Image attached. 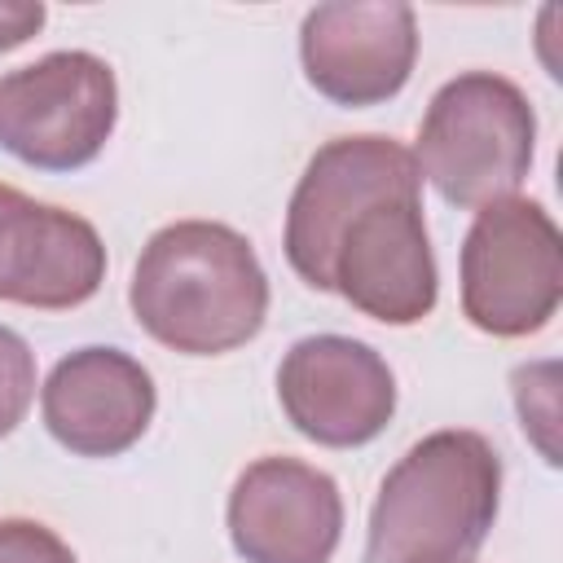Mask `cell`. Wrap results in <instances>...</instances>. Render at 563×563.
Segmentation results:
<instances>
[{"label": "cell", "instance_id": "6da1fadb", "mask_svg": "<svg viewBox=\"0 0 563 563\" xmlns=\"http://www.w3.org/2000/svg\"><path fill=\"white\" fill-rule=\"evenodd\" d=\"M128 303L154 343L180 356H220L264 330L268 277L238 229L176 220L141 246Z\"/></svg>", "mask_w": 563, "mask_h": 563}, {"label": "cell", "instance_id": "7a4b0ae2", "mask_svg": "<svg viewBox=\"0 0 563 563\" xmlns=\"http://www.w3.org/2000/svg\"><path fill=\"white\" fill-rule=\"evenodd\" d=\"M501 501V457L479 431L422 435L378 484L365 563H457L471 559Z\"/></svg>", "mask_w": 563, "mask_h": 563}, {"label": "cell", "instance_id": "3957f363", "mask_svg": "<svg viewBox=\"0 0 563 563\" xmlns=\"http://www.w3.org/2000/svg\"><path fill=\"white\" fill-rule=\"evenodd\" d=\"M537 154V114L528 92L493 70H466L435 88L418 128V176L453 207L479 211L515 198Z\"/></svg>", "mask_w": 563, "mask_h": 563}, {"label": "cell", "instance_id": "277c9868", "mask_svg": "<svg viewBox=\"0 0 563 563\" xmlns=\"http://www.w3.org/2000/svg\"><path fill=\"white\" fill-rule=\"evenodd\" d=\"M563 299V238L532 198H501L475 211L462 238V312L493 339H523L550 325Z\"/></svg>", "mask_w": 563, "mask_h": 563}, {"label": "cell", "instance_id": "5b68a950", "mask_svg": "<svg viewBox=\"0 0 563 563\" xmlns=\"http://www.w3.org/2000/svg\"><path fill=\"white\" fill-rule=\"evenodd\" d=\"M119 123V84L106 57L44 53L0 75V150L35 172L88 167Z\"/></svg>", "mask_w": 563, "mask_h": 563}, {"label": "cell", "instance_id": "8992f818", "mask_svg": "<svg viewBox=\"0 0 563 563\" xmlns=\"http://www.w3.org/2000/svg\"><path fill=\"white\" fill-rule=\"evenodd\" d=\"M383 194H422L413 150H405L396 136H334L308 158L286 207L282 246L290 268L312 290H330V255L343 224Z\"/></svg>", "mask_w": 563, "mask_h": 563}, {"label": "cell", "instance_id": "52a82bcc", "mask_svg": "<svg viewBox=\"0 0 563 563\" xmlns=\"http://www.w3.org/2000/svg\"><path fill=\"white\" fill-rule=\"evenodd\" d=\"M330 290L383 325L431 317L440 273L418 194H383L343 224L330 255Z\"/></svg>", "mask_w": 563, "mask_h": 563}, {"label": "cell", "instance_id": "ba28073f", "mask_svg": "<svg viewBox=\"0 0 563 563\" xmlns=\"http://www.w3.org/2000/svg\"><path fill=\"white\" fill-rule=\"evenodd\" d=\"M286 422L321 449H361L396 413V374L361 339L308 334L290 343L277 369Z\"/></svg>", "mask_w": 563, "mask_h": 563}, {"label": "cell", "instance_id": "9c48e42d", "mask_svg": "<svg viewBox=\"0 0 563 563\" xmlns=\"http://www.w3.org/2000/svg\"><path fill=\"white\" fill-rule=\"evenodd\" d=\"M299 62L308 84L347 110L391 101L418 62V18L396 0H334L303 13Z\"/></svg>", "mask_w": 563, "mask_h": 563}, {"label": "cell", "instance_id": "30bf717a", "mask_svg": "<svg viewBox=\"0 0 563 563\" xmlns=\"http://www.w3.org/2000/svg\"><path fill=\"white\" fill-rule=\"evenodd\" d=\"M343 537L339 484L299 457L251 462L229 493V541L246 563H330Z\"/></svg>", "mask_w": 563, "mask_h": 563}, {"label": "cell", "instance_id": "8fae6325", "mask_svg": "<svg viewBox=\"0 0 563 563\" xmlns=\"http://www.w3.org/2000/svg\"><path fill=\"white\" fill-rule=\"evenodd\" d=\"M101 282L106 242L84 216L0 185V299L66 312L88 303Z\"/></svg>", "mask_w": 563, "mask_h": 563}, {"label": "cell", "instance_id": "7c38bea8", "mask_svg": "<svg viewBox=\"0 0 563 563\" xmlns=\"http://www.w3.org/2000/svg\"><path fill=\"white\" fill-rule=\"evenodd\" d=\"M154 378L123 347H75L40 387L48 435L75 457H119L154 422Z\"/></svg>", "mask_w": 563, "mask_h": 563}, {"label": "cell", "instance_id": "4fadbf2b", "mask_svg": "<svg viewBox=\"0 0 563 563\" xmlns=\"http://www.w3.org/2000/svg\"><path fill=\"white\" fill-rule=\"evenodd\" d=\"M31 400H35V352L18 330L0 325V440L26 418Z\"/></svg>", "mask_w": 563, "mask_h": 563}, {"label": "cell", "instance_id": "5bb4252c", "mask_svg": "<svg viewBox=\"0 0 563 563\" xmlns=\"http://www.w3.org/2000/svg\"><path fill=\"white\" fill-rule=\"evenodd\" d=\"M0 563H79V559L48 523L0 519Z\"/></svg>", "mask_w": 563, "mask_h": 563}, {"label": "cell", "instance_id": "9a60e30c", "mask_svg": "<svg viewBox=\"0 0 563 563\" xmlns=\"http://www.w3.org/2000/svg\"><path fill=\"white\" fill-rule=\"evenodd\" d=\"M48 9L40 0H0V53L26 44L44 26Z\"/></svg>", "mask_w": 563, "mask_h": 563}, {"label": "cell", "instance_id": "2e32d148", "mask_svg": "<svg viewBox=\"0 0 563 563\" xmlns=\"http://www.w3.org/2000/svg\"><path fill=\"white\" fill-rule=\"evenodd\" d=\"M457 563H471V559H457Z\"/></svg>", "mask_w": 563, "mask_h": 563}]
</instances>
